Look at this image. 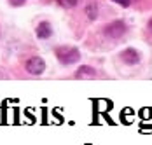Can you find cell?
<instances>
[{"label":"cell","mask_w":152,"mask_h":145,"mask_svg":"<svg viewBox=\"0 0 152 145\" xmlns=\"http://www.w3.org/2000/svg\"><path fill=\"white\" fill-rule=\"evenodd\" d=\"M56 58L61 65H74L79 61L80 53L75 47H58L56 49Z\"/></svg>","instance_id":"cell-1"},{"label":"cell","mask_w":152,"mask_h":145,"mask_svg":"<svg viewBox=\"0 0 152 145\" xmlns=\"http://www.w3.org/2000/svg\"><path fill=\"white\" fill-rule=\"evenodd\" d=\"M126 30H128L126 23L119 19V21H112V23H108L105 28H103V33H105L108 39H121L122 35L126 33Z\"/></svg>","instance_id":"cell-2"},{"label":"cell","mask_w":152,"mask_h":145,"mask_svg":"<svg viewBox=\"0 0 152 145\" xmlns=\"http://www.w3.org/2000/svg\"><path fill=\"white\" fill-rule=\"evenodd\" d=\"M25 68L31 75H40V73H44V70H46V61L42 58H39V56H33V58H30L25 63Z\"/></svg>","instance_id":"cell-3"},{"label":"cell","mask_w":152,"mask_h":145,"mask_svg":"<svg viewBox=\"0 0 152 145\" xmlns=\"http://www.w3.org/2000/svg\"><path fill=\"white\" fill-rule=\"evenodd\" d=\"M121 59L126 63V65H138L140 63V59H142V56H140V53H138L137 49H133V47H128V49H124L121 53Z\"/></svg>","instance_id":"cell-4"},{"label":"cell","mask_w":152,"mask_h":145,"mask_svg":"<svg viewBox=\"0 0 152 145\" xmlns=\"http://www.w3.org/2000/svg\"><path fill=\"white\" fill-rule=\"evenodd\" d=\"M35 33H37V37L42 39V40L49 39V37L53 35V26H51V23H49V21H42V23H39V25H37V30H35Z\"/></svg>","instance_id":"cell-5"},{"label":"cell","mask_w":152,"mask_h":145,"mask_svg":"<svg viewBox=\"0 0 152 145\" xmlns=\"http://www.w3.org/2000/svg\"><path fill=\"white\" fill-rule=\"evenodd\" d=\"M94 75H96V70H94L93 67H88V65L80 67V68L75 72L77 79H88V77H94Z\"/></svg>","instance_id":"cell-6"},{"label":"cell","mask_w":152,"mask_h":145,"mask_svg":"<svg viewBox=\"0 0 152 145\" xmlns=\"http://www.w3.org/2000/svg\"><path fill=\"white\" fill-rule=\"evenodd\" d=\"M86 16L89 19H96L98 18V5L96 4H88L86 5Z\"/></svg>","instance_id":"cell-7"},{"label":"cell","mask_w":152,"mask_h":145,"mask_svg":"<svg viewBox=\"0 0 152 145\" xmlns=\"http://www.w3.org/2000/svg\"><path fill=\"white\" fill-rule=\"evenodd\" d=\"M60 7H65V9H72L77 5V0H54Z\"/></svg>","instance_id":"cell-8"},{"label":"cell","mask_w":152,"mask_h":145,"mask_svg":"<svg viewBox=\"0 0 152 145\" xmlns=\"http://www.w3.org/2000/svg\"><path fill=\"white\" fill-rule=\"evenodd\" d=\"M112 2L119 4L121 7H129V4H131V0H112Z\"/></svg>","instance_id":"cell-9"},{"label":"cell","mask_w":152,"mask_h":145,"mask_svg":"<svg viewBox=\"0 0 152 145\" xmlns=\"http://www.w3.org/2000/svg\"><path fill=\"white\" fill-rule=\"evenodd\" d=\"M25 2H26V0H9V4L14 5V7H21V5H25Z\"/></svg>","instance_id":"cell-10"},{"label":"cell","mask_w":152,"mask_h":145,"mask_svg":"<svg viewBox=\"0 0 152 145\" xmlns=\"http://www.w3.org/2000/svg\"><path fill=\"white\" fill-rule=\"evenodd\" d=\"M149 31H151V33H152V19H151V21H149Z\"/></svg>","instance_id":"cell-11"}]
</instances>
